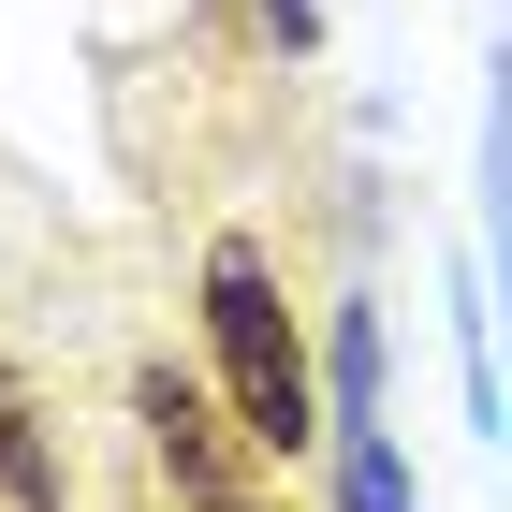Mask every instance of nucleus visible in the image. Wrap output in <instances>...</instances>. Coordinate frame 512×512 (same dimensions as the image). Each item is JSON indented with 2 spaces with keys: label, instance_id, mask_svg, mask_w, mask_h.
<instances>
[{
  "label": "nucleus",
  "instance_id": "f257e3e1",
  "mask_svg": "<svg viewBox=\"0 0 512 512\" xmlns=\"http://www.w3.org/2000/svg\"><path fill=\"white\" fill-rule=\"evenodd\" d=\"M205 352H220V395H235V425L264 439V454H322V439H337L322 352L293 337V293H278V264L249 235L205 249Z\"/></svg>",
  "mask_w": 512,
  "mask_h": 512
},
{
  "label": "nucleus",
  "instance_id": "f03ea898",
  "mask_svg": "<svg viewBox=\"0 0 512 512\" xmlns=\"http://www.w3.org/2000/svg\"><path fill=\"white\" fill-rule=\"evenodd\" d=\"M132 425H147V454L176 469L191 512H249V469H235V454H264V439L235 425V395H205L191 366H132Z\"/></svg>",
  "mask_w": 512,
  "mask_h": 512
},
{
  "label": "nucleus",
  "instance_id": "7ed1b4c3",
  "mask_svg": "<svg viewBox=\"0 0 512 512\" xmlns=\"http://www.w3.org/2000/svg\"><path fill=\"white\" fill-rule=\"evenodd\" d=\"M59 498H74V469H59V439H44L30 381L0 366V512H59Z\"/></svg>",
  "mask_w": 512,
  "mask_h": 512
},
{
  "label": "nucleus",
  "instance_id": "20e7f679",
  "mask_svg": "<svg viewBox=\"0 0 512 512\" xmlns=\"http://www.w3.org/2000/svg\"><path fill=\"white\" fill-rule=\"evenodd\" d=\"M322 410L337 425H381V308L366 293H337V322H322Z\"/></svg>",
  "mask_w": 512,
  "mask_h": 512
},
{
  "label": "nucleus",
  "instance_id": "39448f33",
  "mask_svg": "<svg viewBox=\"0 0 512 512\" xmlns=\"http://www.w3.org/2000/svg\"><path fill=\"white\" fill-rule=\"evenodd\" d=\"M322 498H337V512H410V454H395V425H337V439H322Z\"/></svg>",
  "mask_w": 512,
  "mask_h": 512
},
{
  "label": "nucleus",
  "instance_id": "423d86ee",
  "mask_svg": "<svg viewBox=\"0 0 512 512\" xmlns=\"http://www.w3.org/2000/svg\"><path fill=\"white\" fill-rule=\"evenodd\" d=\"M264 30L293 44V59H308V44H322V0H264Z\"/></svg>",
  "mask_w": 512,
  "mask_h": 512
},
{
  "label": "nucleus",
  "instance_id": "0eeeda50",
  "mask_svg": "<svg viewBox=\"0 0 512 512\" xmlns=\"http://www.w3.org/2000/svg\"><path fill=\"white\" fill-rule=\"evenodd\" d=\"M249 512H264V498H249Z\"/></svg>",
  "mask_w": 512,
  "mask_h": 512
}]
</instances>
